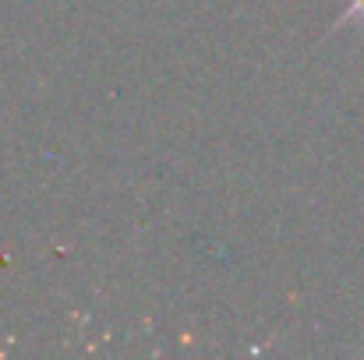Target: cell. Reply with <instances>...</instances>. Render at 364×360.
Instances as JSON below:
<instances>
[{"label":"cell","mask_w":364,"mask_h":360,"mask_svg":"<svg viewBox=\"0 0 364 360\" xmlns=\"http://www.w3.org/2000/svg\"><path fill=\"white\" fill-rule=\"evenodd\" d=\"M347 25H364V0H347V11L340 14L333 28H347Z\"/></svg>","instance_id":"6da1fadb"}]
</instances>
